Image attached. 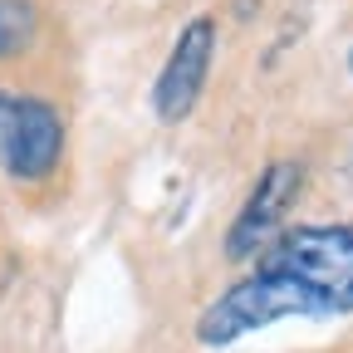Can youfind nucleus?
Returning <instances> with one entry per match:
<instances>
[{
  "label": "nucleus",
  "mask_w": 353,
  "mask_h": 353,
  "mask_svg": "<svg viewBox=\"0 0 353 353\" xmlns=\"http://www.w3.org/2000/svg\"><path fill=\"white\" fill-rule=\"evenodd\" d=\"M343 314H353V226L348 221H309V226H285L236 285H226L201 309L196 343L231 348L280 319Z\"/></svg>",
  "instance_id": "obj_1"
},
{
  "label": "nucleus",
  "mask_w": 353,
  "mask_h": 353,
  "mask_svg": "<svg viewBox=\"0 0 353 353\" xmlns=\"http://www.w3.org/2000/svg\"><path fill=\"white\" fill-rule=\"evenodd\" d=\"M64 148H69V128L50 99L0 88V172L15 187L50 182L64 162Z\"/></svg>",
  "instance_id": "obj_2"
},
{
  "label": "nucleus",
  "mask_w": 353,
  "mask_h": 353,
  "mask_svg": "<svg viewBox=\"0 0 353 353\" xmlns=\"http://www.w3.org/2000/svg\"><path fill=\"white\" fill-rule=\"evenodd\" d=\"M304 192V167L294 157H280V162H265L255 172L250 192L241 196L231 226H226V241H221V250H226V260L236 265H250L265 245H270L280 231H285V216L290 206L299 201Z\"/></svg>",
  "instance_id": "obj_3"
},
{
  "label": "nucleus",
  "mask_w": 353,
  "mask_h": 353,
  "mask_svg": "<svg viewBox=\"0 0 353 353\" xmlns=\"http://www.w3.org/2000/svg\"><path fill=\"white\" fill-rule=\"evenodd\" d=\"M216 39H221L216 15H192L176 30L172 50H167V59L152 79V94H148L157 123L176 128L196 113V103L206 94V79H211V64H216Z\"/></svg>",
  "instance_id": "obj_4"
},
{
  "label": "nucleus",
  "mask_w": 353,
  "mask_h": 353,
  "mask_svg": "<svg viewBox=\"0 0 353 353\" xmlns=\"http://www.w3.org/2000/svg\"><path fill=\"white\" fill-rule=\"evenodd\" d=\"M39 34V10L34 0H0V64L20 59Z\"/></svg>",
  "instance_id": "obj_5"
},
{
  "label": "nucleus",
  "mask_w": 353,
  "mask_h": 353,
  "mask_svg": "<svg viewBox=\"0 0 353 353\" xmlns=\"http://www.w3.org/2000/svg\"><path fill=\"white\" fill-rule=\"evenodd\" d=\"M348 74H353V44H348Z\"/></svg>",
  "instance_id": "obj_6"
}]
</instances>
